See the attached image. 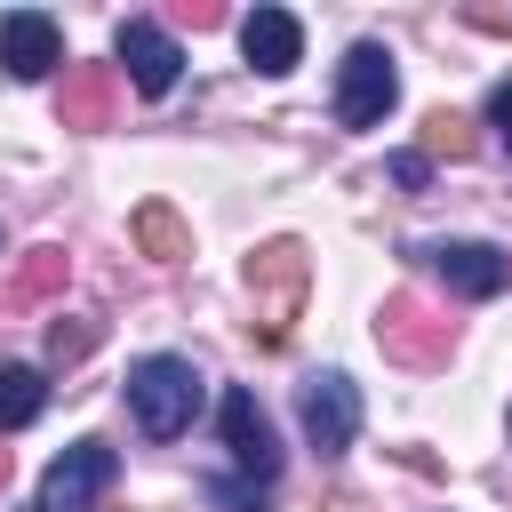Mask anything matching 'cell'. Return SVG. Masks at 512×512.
<instances>
[{
  "label": "cell",
  "instance_id": "1",
  "mask_svg": "<svg viewBox=\"0 0 512 512\" xmlns=\"http://www.w3.org/2000/svg\"><path fill=\"white\" fill-rule=\"evenodd\" d=\"M128 416L152 432V440H176L192 416H200V368L176 360V352H144L128 368Z\"/></svg>",
  "mask_w": 512,
  "mask_h": 512
},
{
  "label": "cell",
  "instance_id": "2",
  "mask_svg": "<svg viewBox=\"0 0 512 512\" xmlns=\"http://www.w3.org/2000/svg\"><path fill=\"white\" fill-rule=\"evenodd\" d=\"M392 104H400L392 48H376V40H352V48H344V64H336V120H344V128H376Z\"/></svg>",
  "mask_w": 512,
  "mask_h": 512
},
{
  "label": "cell",
  "instance_id": "3",
  "mask_svg": "<svg viewBox=\"0 0 512 512\" xmlns=\"http://www.w3.org/2000/svg\"><path fill=\"white\" fill-rule=\"evenodd\" d=\"M296 416H304V440H312L320 456H344V448H352V432H360V392H352V376H344V368L304 376Z\"/></svg>",
  "mask_w": 512,
  "mask_h": 512
},
{
  "label": "cell",
  "instance_id": "4",
  "mask_svg": "<svg viewBox=\"0 0 512 512\" xmlns=\"http://www.w3.org/2000/svg\"><path fill=\"white\" fill-rule=\"evenodd\" d=\"M112 472H120V456L104 440H72L48 464V480H40V512H96V496L112 488Z\"/></svg>",
  "mask_w": 512,
  "mask_h": 512
},
{
  "label": "cell",
  "instance_id": "5",
  "mask_svg": "<svg viewBox=\"0 0 512 512\" xmlns=\"http://www.w3.org/2000/svg\"><path fill=\"white\" fill-rule=\"evenodd\" d=\"M248 288H256V312H264V344H280V336H288V320H296V296H304V248H296V240L256 248Z\"/></svg>",
  "mask_w": 512,
  "mask_h": 512
},
{
  "label": "cell",
  "instance_id": "6",
  "mask_svg": "<svg viewBox=\"0 0 512 512\" xmlns=\"http://www.w3.org/2000/svg\"><path fill=\"white\" fill-rule=\"evenodd\" d=\"M216 424H224V448H232V464H240V472H256V480H272V472H280L272 416L256 408V392H248V384H232V392L216 400Z\"/></svg>",
  "mask_w": 512,
  "mask_h": 512
},
{
  "label": "cell",
  "instance_id": "7",
  "mask_svg": "<svg viewBox=\"0 0 512 512\" xmlns=\"http://www.w3.org/2000/svg\"><path fill=\"white\" fill-rule=\"evenodd\" d=\"M112 48H120V72L136 80V96H168V88H176V72H184V48H176L152 16H128Z\"/></svg>",
  "mask_w": 512,
  "mask_h": 512
},
{
  "label": "cell",
  "instance_id": "8",
  "mask_svg": "<svg viewBox=\"0 0 512 512\" xmlns=\"http://www.w3.org/2000/svg\"><path fill=\"white\" fill-rule=\"evenodd\" d=\"M0 64H8L16 80H48V72L64 64V32H56V16H40V8H8V16H0Z\"/></svg>",
  "mask_w": 512,
  "mask_h": 512
},
{
  "label": "cell",
  "instance_id": "9",
  "mask_svg": "<svg viewBox=\"0 0 512 512\" xmlns=\"http://www.w3.org/2000/svg\"><path fill=\"white\" fill-rule=\"evenodd\" d=\"M456 296H496L504 280H512V256H496L488 240H432V248H416Z\"/></svg>",
  "mask_w": 512,
  "mask_h": 512
},
{
  "label": "cell",
  "instance_id": "10",
  "mask_svg": "<svg viewBox=\"0 0 512 512\" xmlns=\"http://www.w3.org/2000/svg\"><path fill=\"white\" fill-rule=\"evenodd\" d=\"M376 344L400 352V360H440V352H448V320H432L416 296H392V304L376 312Z\"/></svg>",
  "mask_w": 512,
  "mask_h": 512
},
{
  "label": "cell",
  "instance_id": "11",
  "mask_svg": "<svg viewBox=\"0 0 512 512\" xmlns=\"http://www.w3.org/2000/svg\"><path fill=\"white\" fill-rule=\"evenodd\" d=\"M240 56H248L256 72H288V64L304 56V24H296L288 8H256V16L240 24Z\"/></svg>",
  "mask_w": 512,
  "mask_h": 512
},
{
  "label": "cell",
  "instance_id": "12",
  "mask_svg": "<svg viewBox=\"0 0 512 512\" xmlns=\"http://www.w3.org/2000/svg\"><path fill=\"white\" fill-rule=\"evenodd\" d=\"M104 120H112V72L72 64L64 72V128H104Z\"/></svg>",
  "mask_w": 512,
  "mask_h": 512
},
{
  "label": "cell",
  "instance_id": "13",
  "mask_svg": "<svg viewBox=\"0 0 512 512\" xmlns=\"http://www.w3.org/2000/svg\"><path fill=\"white\" fill-rule=\"evenodd\" d=\"M40 408H48V376L24 360H0V432H24Z\"/></svg>",
  "mask_w": 512,
  "mask_h": 512
},
{
  "label": "cell",
  "instance_id": "14",
  "mask_svg": "<svg viewBox=\"0 0 512 512\" xmlns=\"http://www.w3.org/2000/svg\"><path fill=\"white\" fill-rule=\"evenodd\" d=\"M56 280H64V248H32V264L8 280V304H40L56 296Z\"/></svg>",
  "mask_w": 512,
  "mask_h": 512
},
{
  "label": "cell",
  "instance_id": "15",
  "mask_svg": "<svg viewBox=\"0 0 512 512\" xmlns=\"http://www.w3.org/2000/svg\"><path fill=\"white\" fill-rule=\"evenodd\" d=\"M136 240H144V248H152L160 264H176V256H192V248H184V224H176L168 208H136Z\"/></svg>",
  "mask_w": 512,
  "mask_h": 512
},
{
  "label": "cell",
  "instance_id": "16",
  "mask_svg": "<svg viewBox=\"0 0 512 512\" xmlns=\"http://www.w3.org/2000/svg\"><path fill=\"white\" fill-rule=\"evenodd\" d=\"M96 352V320H56L48 328V360L64 368V360H88Z\"/></svg>",
  "mask_w": 512,
  "mask_h": 512
},
{
  "label": "cell",
  "instance_id": "17",
  "mask_svg": "<svg viewBox=\"0 0 512 512\" xmlns=\"http://www.w3.org/2000/svg\"><path fill=\"white\" fill-rule=\"evenodd\" d=\"M424 136H432V152H456V160L472 152V136H464V120H456V112H432V120H424Z\"/></svg>",
  "mask_w": 512,
  "mask_h": 512
},
{
  "label": "cell",
  "instance_id": "18",
  "mask_svg": "<svg viewBox=\"0 0 512 512\" xmlns=\"http://www.w3.org/2000/svg\"><path fill=\"white\" fill-rule=\"evenodd\" d=\"M392 184H400V192H424V184H432V160H424V152H392Z\"/></svg>",
  "mask_w": 512,
  "mask_h": 512
},
{
  "label": "cell",
  "instance_id": "19",
  "mask_svg": "<svg viewBox=\"0 0 512 512\" xmlns=\"http://www.w3.org/2000/svg\"><path fill=\"white\" fill-rule=\"evenodd\" d=\"M488 128L504 136V152H512V80H496L488 88Z\"/></svg>",
  "mask_w": 512,
  "mask_h": 512
},
{
  "label": "cell",
  "instance_id": "20",
  "mask_svg": "<svg viewBox=\"0 0 512 512\" xmlns=\"http://www.w3.org/2000/svg\"><path fill=\"white\" fill-rule=\"evenodd\" d=\"M0 488H8V448H0Z\"/></svg>",
  "mask_w": 512,
  "mask_h": 512
}]
</instances>
